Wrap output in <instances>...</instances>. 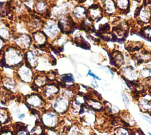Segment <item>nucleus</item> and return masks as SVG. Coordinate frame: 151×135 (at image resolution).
<instances>
[{
	"mask_svg": "<svg viewBox=\"0 0 151 135\" xmlns=\"http://www.w3.org/2000/svg\"><path fill=\"white\" fill-rule=\"evenodd\" d=\"M59 115L52 110L45 111L40 116V123L47 129H55L59 124Z\"/></svg>",
	"mask_w": 151,
	"mask_h": 135,
	"instance_id": "obj_1",
	"label": "nucleus"
},
{
	"mask_svg": "<svg viewBox=\"0 0 151 135\" xmlns=\"http://www.w3.org/2000/svg\"><path fill=\"white\" fill-rule=\"evenodd\" d=\"M51 107L53 111L58 115L65 114L69 110L70 106V100L61 96H58L53 99Z\"/></svg>",
	"mask_w": 151,
	"mask_h": 135,
	"instance_id": "obj_2",
	"label": "nucleus"
},
{
	"mask_svg": "<svg viewBox=\"0 0 151 135\" xmlns=\"http://www.w3.org/2000/svg\"><path fill=\"white\" fill-rule=\"evenodd\" d=\"M25 104L31 109H42L45 106V99L40 94L32 93L25 97Z\"/></svg>",
	"mask_w": 151,
	"mask_h": 135,
	"instance_id": "obj_3",
	"label": "nucleus"
},
{
	"mask_svg": "<svg viewBox=\"0 0 151 135\" xmlns=\"http://www.w3.org/2000/svg\"><path fill=\"white\" fill-rule=\"evenodd\" d=\"M87 100L86 106L90 109L95 112H101L104 110V104L100 100L93 98L89 95H85Z\"/></svg>",
	"mask_w": 151,
	"mask_h": 135,
	"instance_id": "obj_4",
	"label": "nucleus"
},
{
	"mask_svg": "<svg viewBox=\"0 0 151 135\" xmlns=\"http://www.w3.org/2000/svg\"><path fill=\"white\" fill-rule=\"evenodd\" d=\"M59 87L55 84H49L45 86L43 90L44 97L48 100H53L58 94Z\"/></svg>",
	"mask_w": 151,
	"mask_h": 135,
	"instance_id": "obj_5",
	"label": "nucleus"
},
{
	"mask_svg": "<svg viewBox=\"0 0 151 135\" xmlns=\"http://www.w3.org/2000/svg\"><path fill=\"white\" fill-rule=\"evenodd\" d=\"M120 119L123 126L128 128H133L136 126V121L133 116L127 111H123L120 114Z\"/></svg>",
	"mask_w": 151,
	"mask_h": 135,
	"instance_id": "obj_6",
	"label": "nucleus"
},
{
	"mask_svg": "<svg viewBox=\"0 0 151 135\" xmlns=\"http://www.w3.org/2000/svg\"><path fill=\"white\" fill-rule=\"evenodd\" d=\"M137 104L141 111L143 113H151V100L145 98H139L137 100Z\"/></svg>",
	"mask_w": 151,
	"mask_h": 135,
	"instance_id": "obj_7",
	"label": "nucleus"
},
{
	"mask_svg": "<svg viewBox=\"0 0 151 135\" xmlns=\"http://www.w3.org/2000/svg\"><path fill=\"white\" fill-rule=\"evenodd\" d=\"M104 8L105 12L109 16L113 15L117 10V6L114 1H104Z\"/></svg>",
	"mask_w": 151,
	"mask_h": 135,
	"instance_id": "obj_8",
	"label": "nucleus"
},
{
	"mask_svg": "<svg viewBox=\"0 0 151 135\" xmlns=\"http://www.w3.org/2000/svg\"><path fill=\"white\" fill-rule=\"evenodd\" d=\"M10 120L11 116L8 110L5 108L0 107V126L6 124Z\"/></svg>",
	"mask_w": 151,
	"mask_h": 135,
	"instance_id": "obj_9",
	"label": "nucleus"
},
{
	"mask_svg": "<svg viewBox=\"0 0 151 135\" xmlns=\"http://www.w3.org/2000/svg\"><path fill=\"white\" fill-rule=\"evenodd\" d=\"M113 135H132V130L124 126H120L114 129Z\"/></svg>",
	"mask_w": 151,
	"mask_h": 135,
	"instance_id": "obj_10",
	"label": "nucleus"
},
{
	"mask_svg": "<svg viewBox=\"0 0 151 135\" xmlns=\"http://www.w3.org/2000/svg\"><path fill=\"white\" fill-rule=\"evenodd\" d=\"M138 17H139L142 22L147 23L151 18V12L148 9H144L143 6H140V11Z\"/></svg>",
	"mask_w": 151,
	"mask_h": 135,
	"instance_id": "obj_11",
	"label": "nucleus"
},
{
	"mask_svg": "<svg viewBox=\"0 0 151 135\" xmlns=\"http://www.w3.org/2000/svg\"><path fill=\"white\" fill-rule=\"evenodd\" d=\"M117 8L121 11L123 13L126 12L127 14L130 11V1H116Z\"/></svg>",
	"mask_w": 151,
	"mask_h": 135,
	"instance_id": "obj_12",
	"label": "nucleus"
},
{
	"mask_svg": "<svg viewBox=\"0 0 151 135\" xmlns=\"http://www.w3.org/2000/svg\"><path fill=\"white\" fill-rule=\"evenodd\" d=\"M16 129H15V135H30L29 132L28 131L26 126L19 123L16 124Z\"/></svg>",
	"mask_w": 151,
	"mask_h": 135,
	"instance_id": "obj_13",
	"label": "nucleus"
},
{
	"mask_svg": "<svg viewBox=\"0 0 151 135\" xmlns=\"http://www.w3.org/2000/svg\"><path fill=\"white\" fill-rule=\"evenodd\" d=\"M74 15L77 18H81L83 16H87V10L82 6H78L74 10Z\"/></svg>",
	"mask_w": 151,
	"mask_h": 135,
	"instance_id": "obj_14",
	"label": "nucleus"
},
{
	"mask_svg": "<svg viewBox=\"0 0 151 135\" xmlns=\"http://www.w3.org/2000/svg\"><path fill=\"white\" fill-rule=\"evenodd\" d=\"M74 42H75V44H76L77 46H78L79 47H81L83 49H85V50H90V44L86 40H84L82 38H81L80 40L75 41Z\"/></svg>",
	"mask_w": 151,
	"mask_h": 135,
	"instance_id": "obj_15",
	"label": "nucleus"
},
{
	"mask_svg": "<svg viewBox=\"0 0 151 135\" xmlns=\"http://www.w3.org/2000/svg\"><path fill=\"white\" fill-rule=\"evenodd\" d=\"M61 80L63 82H74V77L71 74H63L61 77Z\"/></svg>",
	"mask_w": 151,
	"mask_h": 135,
	"instance_id": "obj_16",
	"label": "nucleus"
},
{
	"mask_svg": "<svg viewBox=\"0 0 151 135\" xmlns=\"http://www.w3.org/2000/svg\"><path fill=\"white\" fill-rule=\"evenodd\" d=\"M122 100L125 107L126 108H128L130 106V100L128 97L127 96V95L126 94V93H124V91L122 92Z\"/></svg>",
	"mask_w": 151,
	"mask_h": 135,
	"instance_id": "obj_17",
	"label": "nucleus"
},
{
	"mask_svg": "<svg viewBox=\"0 0 151 135\" xmlns=\"http://www.w3.org/2000/svg\"><path fill=\"white\" fill-rule=\"evenodd\" d=\"M0 135H15V134L11 130L5 128L0 129Z\"/></svg>",
	"mask_w": 151,
	"mask_h": 135,
	"instance_id": "obj_18",
	"label": "nucleus"
},
{
	"mask_svg": "<svg viewBox=\"0 0 151 135\" xmlns=\"http://www.w3.org/2000/svg\"><path fill=\"white\" fill-rule=\"evenodd\" d=\"M44 135H60V134L56 130H55V129H47V130H45Z\"/></svg>",
	"mask_w": 151,
	"mask_h": 135,
	"instance_id": "obj_19",
	"label": "nucleus"
},
{
	"mask_svg": "<svg viewBox=\"0 0 151 135\" xmlns=\"http://www.w3.org/2000/svg\"><path fill=\"white\" fill-rule=\"evenodd\" d=\"M132 135H145L142 130L140 129H135L132 130Z\"/></svg>",
	"mask_w": 151,
	"mask_h": 135,
	"instance_id": "obj_20",
	"label": "nucleus"
},
{
	"mask_svg": "<svg viewBox=\"0 0 151 135\" xmlns=\"http://www.w3.org/2000/svg\"><path fill=\"white\" fill-rule=\"evenodd\" d=\"M140 116L143 118L145 121H146L149 124L151 125V117L145 114H140Z\"/></svg>",
	"mask_w": 151,
	"mask_h": 135,
	"instance_id": "obj_21",
	"label": "nucleus"
},
{
	"mask_svg": "<svg viewBox=\"0 0 151 135\" xmlns=\"http://www.w3.org/2000/svg\"><path fill=\"white\" fill-rule=\"evenodd\" d=\"M88 75H90V76H92L93 77H94V78H96V79H97V80H100V78H99V77H98L97 76H96L95 74H94L93 73H92L91 72V71L90 70H89L88 71Z\"/></svg>",
	"mask_w": 151,
	"mask_h": 135,
	"instance_id": "obj_22",
	"label": "nucleus"
},
{
	"mask_svg": "<svg viewBox=\"0 0 151 135\" xmlns=\"http://www.w3.org/2000/svg\"><path fill=\"white\" fill-rule=\"evenodd\" d=\"M91 85L93 86V87H94V88H96V87H97L98 85H97V83H96V81H93L92 83H91Z\"/></svg>",
	"mask_w": 151,
	"mask_h": 135,
	"instance_id": "obj_23",
	"label": "nucleus"
},
{
	"mask_svg": "<svg viewBox=\"0 0 151 135\" xmlns=\"http://www.w3.org/2000/svg\"><path fill=\"white\" fill-rule=\"evenodd\" d=\"M4 41H3V39L2 38L0 37V48H1L2 46H3V44H4Z\"/></svg>",
	"mask_w": 151,
	"mask_h": 135,
	"instance_id": "obj_24",
	"label": "nucleus"
},
{
	"mask_svg": "<svg viewBox=\"0 0 151 135\" xmlns=\"http://www.w3.org/2000/svg\"><path fill=\"white\" fill-rule=\"evenodd\" d=\"M24 117H25V114H24V113L20 114L19 116H18V118H19V119H21V120L23 119Z\"/></svg>",
	"mask_w": 151,
	"mask_h": 135,
	"instance_id": "obj_25",
	"label": "nucleus"
},
{
	"mask_svg": "<svg viewBox=\"0 0 151 135\" xmlns=\"http://www.w3.org/2000/svg\"><path fill=\"white\" fill-rule=\"evenodd\" d=\"M148 134H149V135H151V133H150V132H148Z\"/></svg>",
	"mask_w": 151,
	"mask_h": 135,
	"instance_id": "obj_26",
	"label": "nucleus"
}]
</instances>
